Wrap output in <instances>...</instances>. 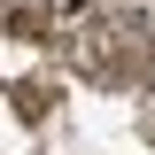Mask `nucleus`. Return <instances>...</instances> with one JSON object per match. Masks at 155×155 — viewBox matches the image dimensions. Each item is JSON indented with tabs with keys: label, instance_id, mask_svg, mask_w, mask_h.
I'll use <instances>...</instances> for the list:
<instances>
[{
	"label": "nucleus",
	"instance_id": "obj_1",
	"mask_svg": "<svg viewBox=\"0 0 155 155\" xmlns=\"http://www.w3.org/2000/svg\"><path fill=\"white\" fill-rule=\"evenodd\" d=\"M70 54H78V70L101 78V85H132V78H147V23L140 16H93L70 39Z\"/></svg>",
	"mask_w": 155,
	"mask_h": 155
}]
</instances>
